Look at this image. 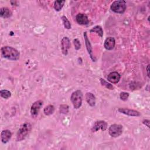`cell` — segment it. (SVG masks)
Returning <instances> with one entry per match:
<instances>
[{
  "mask_svg": "<svg viewBox=\"0 0 150 150\" xmlns=\"http://www.w3.org/2000/svg\"><path fill=\"white\" fill-rule=\"evenodd\" d=\"M110 8L115 13H122L126 9V2L122 0L115 1L111 4Z\"/></svg>",
  "mask_w": 150,
  "mask_h": 150,
  "instance_id": "4",
  "label": "cell"
},
{
  "mask_svg": "<svg viewBox=\"0 0 150 150\" xmlns=\"http://www.w3.org/2000/svg\"><path fill=\"white\" fill-rule=\"evenodd\" d=\"M90 31V32L96 33L100 37H102L103 35V30L102 29V28L99 25H97V26L93 27Z\"/></svg>",
  "mask_w": 150,
  "mask_h": 150,
  "instance_id": "19",
  "label": "cell"
},
{
  "mask_svg": "<svg viewBox=\"0 0 150 150\" xmlns=\"http://www.w3.org/2000/svg\"><path fill=\"white\" fill-rule=\"evenodd\" d=\"M60 112L63 114H66L69 112V106L66 104H62L60 106Z\"/></svg>",
  "mask_w": 150,
  "mask_h": 150,
  "instance_id": "23",
  "label": "cell"
},
{
  "mask_svg": "<svg viewBox=\"0 0 150 150\" xmlns=\"http://www.w3.org/2000/svg\"><path fill=\"white\" fill-rule=\"evenodd\" d=\"M61 19L62 20V22H63V25H64V28L67 29H70L71 28V26L70 22H69V21L67 18V17H66L65 16H62L61 17Z\"/></svg>",
  "mask_w": 150,
  "mask_h": 150,
  "instance_id": "20",
  "label": "cell"
},
{
  "mask_svg": "<svg viewBox=\"0 0 150 150\" xmlns=\"http://www.w3.org/2000/svg\"><path fill=\"white\" fill-rule=\"evenodd\" d=\"M12 136L11 132L8 129L3 130L1 133V139L3 143L5 144L8 142L11 139Z\"/></svg>",
  "mask_w": 150,
  "mask_h": 150,
  "instance_id": "14",
  "label": "cell"
},
{
  "mask_svg": "<svg viewBox=\"0 0 150 150\" xmlns=\"http://www.w3.org/2000/svg\"><path fill=\"white\" fill-rule=\"evenodd\" d=\"M1 96L5 99L9 98L11 96V93L9 91L7 90H2L0 91Z\"/></svg>",
  "mask_w": 150,
  "mask_h": 150,
  "instance_id": "21",
  "label": "cell"
},
{
  "mask_svg": "<svg viewBox=\"0 0 150 150\" xmlns=\"http://www.w3.org/2000/svg\"><path fill=\"white\" fill-rule=\"evenodd\" d=\"M43 101L42 100H38L34 102L30 108V114L32 117H36L38 115L39 112L43 105Z\"/></svg>",
  "mask_w": 150,
  "mask_h": 150,
  "instance_id": "6",
  "label": "cell"
},
{
  "mask_svg": "<svg viewBox=\"0 0 150 150\" xmlns=\"http://www.w3.org/2000/svg\"><path fill=\"white\" fill-rule=\"evenodd\" d=\"M32 129L31 124L29 122H26L22 124L17 133L16 135V141H21L24 139L26 136L29 134Z\"/></svg>",
  "mask_w": 150,
  "mask_h": 150,
  "instance_id": "2",
  "label": "cell"
},
{
  "mask_svg": "<svg viewBox=\"0 0 150 150\" xmlns=\"http://www.w3.org/2000/svg\"><path fill=\"white\" fill-rule=\"evenodd\" d=\"M121 76L120 74L117 71H112L107 76V80L110 82L115 84L117 83L120 80Z\"/></svg>",
  "mask_w": 150,
  "mask_h": 150,
  "instance_id": "12",
  "label": "cell"
},
{
  "mask_svg": "<svg viewBox=\"0 0 150 150\" xmlns=\"http://www.w3.org/2000/svg\"><path fill=\"white\" fill-rule=\"evenodd\" d=\"M1 17L4 18H9L12 15V12L6 7L2 8L1 9Z\"/></svg>",
  "mask_w": 150,
  "mask_h": 150,
  "instance_id": "16",
  "label": "cell"
},
{
  "mask_svg": "<svg viewBox=\"0 0 150 150\" xmlns=\"http://www.w3.org/2000/svg\"><path fill=\"white\" fill-rule=\"evenodd\" d=\"M86 99L87 103L91 106L93 107L96 104V97L93 94L90 92H87L86 94Z\"/></svg>",
  "mask_w": 150,
  "mask_h": 150,
  "instance_id": "15",
  "label": "cell"
},
{
  "mask_svg": "<svg viewBox=\"0 0 150 150\" xmlns=\"http://www.w3.org/2000/svg\"><path fill=\"white\" fill-rule=\"evenodd\" d=\"M54 111V107L53 105H48L44 108L43 112L45 115H50L52 114Z\"/></svg>",
  "mask_w": 150,
  "mask_h": 150,
  "instance_id": "18",
  "label": "cell"
},
{
  "mask_svg": "<svg viewBox=\"0 0 150 150\" xmlns=\"http://www.w3.org/2000/svg\"><path fill=\"white\" fill-rule=\"evenodd\" d=\"M100 83L103 86H105L108 89H110V90H113L114 89V87L112 86V84L107 82L105 80H104L103 79H100Z\"/></svg>",
  "mask_w": 150,
  "mask_h": 150,
  "instance_id": "22",
  "label": "cell"
},
{
  "mask_svg": "<svg viewBox=\"0 0 150 150\" xmlns=\"http://www.w3.org/2000/svg\"><path fill=\"white\" fill-rule=\"evenodd\" d=\"M70 47V42L67 37H64L61 40V49L62 53L66 56L68 53V50Z\"/></svg>",
  "mask_w": 150,
  "mask_h": 150,
  "instance_id": "8",
  "label": "cell"
},
{
  "mask_svg": "<svg viewBox=\"0 0 150 150\" xmlns=\"http://www.w3.org/2000/svg\"><path fill=\"white\" fill-rule=\"evenodd\" d=\"M149 64H148L147 67H146V70H147V73H148V76L149 77Z\"/></svg>",
  "mask_w": 150,
  "mask_h": 150,
  "instance_id": "27",
  "label": "cell"
},
{
  "mask_svg": "<svg viewBox=\"0 0 150 150\" xmlns=\"http://www.w3.org/2000/svg\"><path fill=\"white\" fill-rule=\"evenodd\" d=\"M107 128V123L105 121H96L91 128V131L94 132L101 129V131L106 130Z\"/></svg>",
  "mask_w": 150,
  "mask_h": 150,
  "instance_id": "7",
  "label": "cell"
},
{
  "mask_svg": "<svg viewBox=\"0 0 150 150\" xmlns=\"http://www.w3.org/2000/svg\"><path fill=\"white\" fill-rule=\"evenodd\" d=\"M115 44V39L112 37H108L104 41V47L108 50H112L114 49Z\"/></svg>",
  "mask_w": 150,
  "mask_h": 150,
  "instance_id": "13",
  "label": "cell"
},
{
  "mask_svg": "<svg viewBox=\"0 0 150 150\" xmlns=\"http://www.w3.org/2000/svg\"><path fill=\"white\" fill-rule=\"evenodd\" d=\"M83 35H84V41H85V43H86V49H87V50L88 51V53L90 56V58L91 59L93 62H96V57L93 55L91 45V43L90 42L89 39H88V37H87V32H84V33H83Z\"/></svg>",
  "mask_w": 150,
  "mask_h": 150,
  "instance_id": "9",
  "label": "cell"
},
{
  "mask_svg": "<svg viewBox=\"0 0 150 150\" xmlns=\"http://www.w3.org/2000/svg\"><path fill=\"white\" fill-rule=\"evenodd\" d=\"M76 20L79 25H86L89 23L87 16L84 13H79L76 16Z\"/></svg>",
  "mask_w": 150,
  "mask_h": 150,
  "instance_id": "11",
  "label": "cell"
},
{
  "mask_svg": "<svg viewBox=\"0 0 150 150\" xmlns=\"http://www.w3.org/2000/svg\"><path fill=\"white\" fill-rule=\"evenodd\" d=\"M118 111L121 113H122L124 114L127 115L128 116H132V117H138L141 115L140 112L138 111L129 109V108H120L118 110Z\"/></svg>",
  "mask_w": 150,
  "mask_h": 150,
  "instance_id": "10",
  "label": "cell"
},
{
  "mask_svg": "<svg viewBox=\"0 0 150 150\" xmlns=\"http://www.w3.org/2000/svg\"><path fill=\"white\" fill-rule=\"evenodd\" d=\"M71 101L74 108H79L81 107L83 100V94L80 90H76L74 91L70 97Z\"/></svg>",
  "mask_w": 150,
  "mask_h": 150,
  "instance_id": "3",
  "label": "cell"
},
{
  "mask_svg": "<svg viewBox=\"0 0 150 150\" xmlns=\"http://www.w3.org/2000/svg\"><path fill=\"white\" fill-rule=\"evenodd\" d=\"M73 43L74 45V48L76 50H79L80 48L81 45L80 43V41L78 39H75L73 40Z\"/></svg>",
  "mask_w": 150,
  "mask_h": 150,
  "instance_id": "25",
  "label": "cell"
},
{
  "mask_svg": "<svg viewBox=\"0 0 150 150\" xmlns=\"http://www.w3.org/2000/svg\"><path fill=\"white\" fill-rule=\"evenodd\" d=\"M142 123L144 125H145L146 127L149 128V120H144L142 121Z\"/></svg>",
  "mask_w": 150,
  "mask_h": 150,
  "instance_id": "26",
  "label": "cell"
},
{
  "mask_svg": "<svg viewBox=\"0 0 150 150\" xmlns=\"http://www.w3.org/2000/svg\"><path fill=\"white\" fill-rule=\"evenodd\" d=\"M122 132V126L120 124H114L110 125L108 129L109 134L112 137H119Z\"/></svg>",
  "mask_w": 150,
  "mask_h": 150,
  "instance_id": "5",
  "label": "cell"
},
{
  "mask_svg": "<svg viewBox=\"0 0 150 150\" xmlns=\"http://www.w3.org/2000/svg\"><path fill=\"white\" fill-rule=\"evenodd\" d=\"M64 2H65V1L57 0V1H54L53 7H54V9H55V11H60L62 9V8L64 4Z\"/></svg>",
  "mask_w": 150,
  "mask_h": 150,
  "instance_id": "17",
  "label": "cell"
},
{
  "mask_svg": "<svg viewBox=\"0 0 150 150\" xmlns=\"http://www.w3.org/2000/svg\"><path fill=\"white\" fill-rule=\"evenodd\" d=\"M129 97V93L124 91H122L120 94V98L123 100V101H126L127 100L128 98Z\"/></svg>",
  "mask_w": 150,
  "mask_h": 150,
  "instance_id": "24",
  "label": "cell"
},
{
  "mask_svg": "<svg viewBox=\"0 0 150 150\" xmlns=\"http://www.w3.org/2000/svg\"><path fill=\"white\" fill-rule=\"evenodd\" d=\"M2 56L9 60H17L20 56L19 52L11 46H4L1 49Z\"/></svg>",
  "mask_w": 150,
  "mask_h": 150,
  "instance_id": "1",
  "label": "cell"
}]
</instances>
